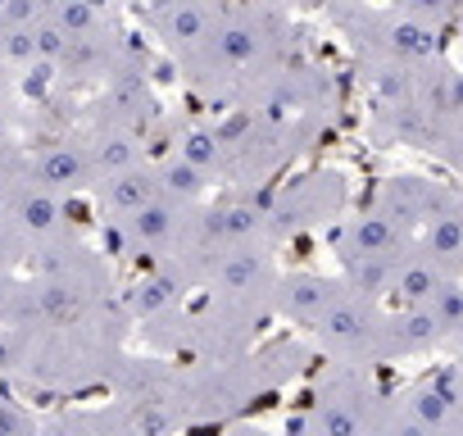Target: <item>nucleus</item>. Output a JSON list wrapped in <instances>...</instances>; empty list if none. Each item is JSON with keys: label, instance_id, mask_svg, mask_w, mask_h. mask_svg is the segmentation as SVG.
Returning <instances> with one entry per match:
<instances>
[{"label": "nucleus", "instance_id": "obj_7", "mask_svg": "<svg viewBox=\"0 0 463 436\" xmlns=\"http://www.w3.org/2000/svg\"><path fill=\"white\" fill-rule=\"evenodd\" d=\"M168 228H173V213H168L164 204H150V200H146V204L137 209V232H141L146 242H155V237H164Z\"/></svg>", "mask_w": 463, "mask_h": 436}, {"label": "nucleus", "instance_id": "obj_6", "mask_svg": "<svg viewBox=\"0 0 463 436\" xmlns=\"http://www.w3.org/2000/svg\"><path fill=\"white\" fill-rule=\"evenodd\" d=\"M82 173H87V164H82L78 150H55L46 159V177L51 182H82Z\"/></svg>", "mask_w": 463, "mask_h": 436}, {"label": "nucleus", "instance_id": "obj_10", "mask_svg": "<svg viewBox=\"0 0 463 436\" xmlns=\"http://www.w3.org/2000/svg\"><path fill=\"white\" fill-rule=\"evenodd\" d=\"M24 223H33V228H51V223H55V200H46V195H28V200H24Z\"/></svg>", "mask_w": 463, "mask_h": 436}, {"label": "nucleus", "instance_id": "obj_5", "mask_svg": "<svg viewBox=\"0 0 463 436\" xmlns=\"http://www.w3.org/2000/svg\"><path fill=\"white\" fill-rule=\"evenodd\" d=\"M109 195H114V204H123V209H141V204L150 200V182L137 177V173H128V177H118V182L109 186Z\"/></svg>", "mask_w": 463, "mask_h": 436}, {"label": "nucleus", "instance_id": "obj_11", "mask_svg": "<svg viewBox=\"0 0 463 436\" xmlns=\"http://www.w3.org/2000/svg\"><path fill=\"white\" fill-rule=\"evenodd\" d=\"M413 10H418V14H445L449 0H413Z\"/></svg>", "mask_w": 463, "mask_h": 436}, {"label": "nucleus", "instance_id": "obj_4", "mask_svg": "<svg viewBox=\"0 0 463 436\" xmlns=\"http://www.w3.org/2000/svg\"><path fill=\"white\" fill-rule=\"evenodd\" d=\"M168 37H173V42H195V37H204V10L177 5V10L168 14Z\"/></svg>", "mask_w": 463, "mask_h": 436}, {"label": "nucleus", "instance_id": "obj_1", "mask_svg": "<svg viewBox=\"0 0 463 436\" xmlns=\"http://www.w3.org/2000/svg\"><path fill=\"white\" fill-rule=\"evenodd\" d=\"M287 305H291L300 318H314V314H323V309L332 305V287L318 282V278H291V287H287Z\"/></svg>", "mask_w": 463, "mask_h": 436}, {"label": "nucleus", "instance_id": "obj_8", "mask_svg": "<svg viewBox=\"0 0 463 436\" xmlns=\"http://www.w3.org/2000/svg\"><path fill=\"white\" fill-rule=\"evenodd\" d=\"M182 159H191L195 168L213 164V159H218V137H209V132H186V150H182Z\"/></svg>", "mask_w": 463, "mask_h": 436}, {"label": "nucleus", "instance_id": "obj_3", "mask_svg": "<svg viewBox=\"0 0 463 436\" xmlns=\"http://www.w3.org/2000/svg\"><path fill=\"white\" fill-rule=\"evenodd\" d=\"M436 332H440L436 314H431V309H413V314L400 323V346H427V341H436Z\"/></svg>", "mask_w": 463, "mask_h": 436}, {"label": "nucleus", "instance_id": "obj_9", "mask_svg": "<svg viewBox=\"0 0 463 436\" xmlns=\"http://www.w3.org/2000/svg\"><path fill=\"white\" fill-rule=\"evenodd\" d=\"M164 177H168V186H173V191H182V195H195V191H200V168H195L191 159L168 164V173H164Z\"/></svg>", "mask_w": 463, "mask_h": 436}, {"label": "nucleus", "instance_id": "obj_12", "mask_svg": "<svg viewBox=\"0 0 463 436\" xmlns=\"http://www.w3.org/2000/svg\"><path fill=\"white\" fill-rule=\"evenodd\" d=\"M454 213H458V223H463V200H458V209H454Z\"/></svg>", "mask_w": 463, "mask_h": 436}, {"label": "nucleus", "instance_id": "obj_2", "mask_svg": "<svg viewBox=\"0 0 463 436\" xmlns=\"http://www.w3.org/2000/svg\"><path fill=\"white\" fill-rule=\"evenodd\" d=\"M395 287L418 305V300H431L436 296V273H431V264H409V269L395 273Z\"/></svg>", "mask_w": 463, "mask_h": 436}]
</instances>
